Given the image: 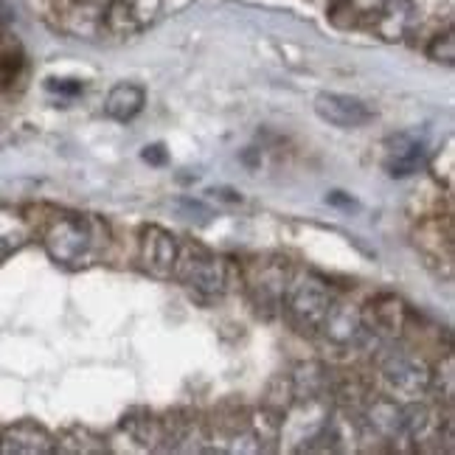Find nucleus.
I'll use <instances>...</instances> for the list:
<instances>
[{
  "instance_id": "obj_1",
  "label": "nucleus",
  "mask_w": 455,
  "mask_h": 455,
  "mask_svg": "<svg viewBox=\"0 0 455 455\" xmlns=\"http://www.w3.org/2000/svg\"><path fill=\"white\" fill-rule=\"evenodd\" d=\"M101 236L108 228L93 217L82 214H57L43 228V248L62 267L91 265V259L101 248Z\"/></svg>"
},
{
  "instance_id": "obj_2",
  "label": "nucleus",
  "mask_w": 455,
  "mask_h": 455,
  "mask_svg": "<svg viewBox=\"0 0 455 455\" xmlns=\"http://www.w3.org/2000/svg\"><path fill=\"white\" fill-rule=\"evenodd\" d=\"M374 369L382 391L396 402L425 399L430 394V363L413 348L396 346V340L379 348Z\"/></svg>"
},
{
  "instance_id": "obj_3",
  "label": "nucleus",
  "mask_w": 455,
  "mask_h": 455,
  "mask_svg": "<svg viewBox=\"0 0 455 455\" xmlns=\"http://www.w3.org/2000/svg\"><path fill=\"white\" fill-rule=\"evenodd\" d=\"M331 301H335V292H331L326 278L312 270H301L290 275L282 299V315L292 331L312 338L318 335Z\"/></svg>"
},
{
  "instance_id": "obj_4",
  "label": "nucleus",
  "mask_w": 455,
  "mask_h": 455,
  "mask_svg": "<svg viewBox=\"0 0 455 455\" xmlns=\"http://www.w3.org/2000/svg\"><path fill=\"white\" fill-rule=\"evenodd\" d=\"M174 278H180L188 290H195L203 299H222L231 287V265L220 253L208 251L205 244L180 242Z\"/></svg>"
},
{
  "instance_id": "obj_5",
  "label": "nucleus",
  "mask_w": 455,
  "mask_h": 455,
  "mask_svg": "<svg viewBox=\"0 0 455 455\" xmlns=\"http://www.w3.org/2000/svg\"><path fill=\"white\" fill-rule=\"evenodd\" d=\"M290 265L287 259H259L251 265L244 290H248L251 307L259 318H275L282 312V299L290 282Z\"/></svg>"
},
{
  "instance_id": "obj_6",
  "label": "nucleus",
  "mask_w": 455,
  "mask_h": 455,
  "mask_svg": "<svg viewBox=\"0 0 455 455\" xmlns=\"http://www.w3.org/2000/svg\"><path fill=\"white\" fill-rule=\"evenodd\" d=\"M178 256H180V239L172 231H166L164 225L141 228V234H138V261H141V267L152 278H161V282L174 278Z\"/></svg>"
},
{
  "instance_id": "obj_7",
  "label": "nucleus",
  "mask_w": 455,
  "mask_h": 455,
  "mask_svg": "<svg viewBox=\"0 0 455 455\" xmlns=\"http://www.w3.org/2000/svg\"><path fill=\"white\" fill-rule=\"evenodd\" d=\"M363 326L369 331V338H377L382 343L399 340L408 329V307L394 292H379L374 299L365 301L360 309Z\"/></svg>"
},
{
  "instance_id": "obj_8",
  "label": "nucleus",
  "mask_w": 455,
  "mask_h": 455,
  "mask_svg": "<svg viewBox=\"0 0 455 455\" xmlns=\"http://www.w3.org/2000/svg\"><path fill=\"white\" fill-rule=\"evenodd\" d=\"M430 164L427 141L419 138V132H399L385 141V172L391 178H411Z\"/></svg>"
},
{
  "instance_id": "obj_9",
  "label": "nucleus",
  "mask_w": 455,
  "mask_h": 455,
  "mask_svg": "<svg viewBox=\"0 0 455 455\" xmlns=\"http://www.w3.org/2000/svg\"><path fill=\"white\" fill-rule=\"evenodd\" d=\"M318 335H323V340L335 348H355L369 338V331L363 326L360 307L335 299L318 329Z\"/></svg>"
},
{
  "instance_id": "obj_10",
  "label": "nucleus",
  "mask_w": 455,
  "mask_h": 455,
  "mask_svg": "<svg viewBox=\"0 0 455 455\" xmlns=\"http://www.w3.org/2000/svg\"><path fill=\"white\" fill-rule=\"evenodd\" d=\"M315 113L329 127L338 130H360L374 118V110L369 104L346 93H318L315 96Z\"/></svg>"
},
{
  "instance_id": "obj_11",
  "label": "nucleus",
  "mask_w": 455,
  "mask_h": 455,
  "mask_svg": "<svg viewBox=\"0 0 455 455\" xmlns=\"http://www.w3.org/2000/svg\"><path fill=\"white\" fill-rule=\"evenodd\" d=\"M54 433L34 419H20L0 430V455H51Z\"/></svg>"
},
{
  "instance_id": "obj_12",
  "label": "nucleus",
  "mask_w": 455,
  "mask_h": 455,
  "mask_svg": "<svg viewBox=\"0 0 455 455\" xmlns=\"http://www.w3.org/2000/svg\"><path fill=\"white\" fill-rule=\"evenodd\" d=\"M161 6L164 0H110L101 20L113 34H135L155 20Z\"/></svg>"
},
{
  "instance_id": "obj_13",
  "label": "nucleus",
  "mask_w": 455,
  "mask_h": 455,
  "mask_svg": "<svg viewBox=\"0 0 455 455\" xmlns=\"http://www.w3.org/2000/svg\"><path fill=\"white\" fill-rule=\"evenodd\" d=\"M402 422H405V435L408 442L416 447H425L430 442H442V419L425 399H411L402 402Z\"/></svg>"
},
{
  "instance_id": "obj_14",
  "label": "nucleus",
  "mask_w": 455,
  "mask_h": 455,
  "mask_svg": "<svg viewBox=\"0 0 455 455\" xmlns=\"http://www.w3.org/2000/svg\"><path fill=\"white\" fill-rule=\"evenodd\" d=\"M374 396V382L357 369L329 374V399H335L346 411H360Z\"/></svg>"
},
{
  "instance_id": "obj_15",
  "label": "nucleus",
  "mask_w": 455,
  "mask_h": 455,
  "mask_svg": "<svg viewBox=\"0 0 455 455\" xmlns=\"http://www.w3.org/2000/svg\"><path fill=\"white\" fill-rule=\"evenodd\" d=\"M329 369L321 360H304L292 369V396L295 402H315V399H329Z\"/></svg>"
},
{
  "instance_id": "obj_16",
  "label": "nucleus",
  "mask_w": 455,
  "mask_h": 455,
  "mask_svg": "<svg viewBox=\"0 0 455 455\" xmlns=\"http://www.w3.org/2000/svg\"><path fill=\"white\" fill-rule=\"evenodd\" d=\"M147 104V91L135 82H118L113 91L104 99V116L118 121V124H127L138 113L144 110Z\"/></svg>"
},
{
  "instance_id": "obj_17",
  "label": "nucleus",
  "mask_w": 455,
  "mask_h": 455,
  "mask_svg": "<svg viewBox=\"0 0 455 455\" xmlns=\"http://www.w3.org/2000/svg\"><path fill=\"white\" fill-rule=\"evenodd\" d=\"M121 427L130 439L144 447V450H157L164 447V422L161 416H155L149 408H132L121 419Z\"/></svg>"
},
{
  "instance_id": "obj_18",
  "label": "nucleus",
  "mask_w": 455,
  "mask_h": 455,
  "mask_svg": "<svg viewBox=\"0 0 455 455\" xmlns=\"http://www.w3.org/2000/svg\"><path fill=\"white\" fill-rule=\"evenodd\" d=\"M413 20V4L411 0H385L374 12V28L382 40H402Z\"/></svg>"
},
{
  "instance_id": "obj_19",
  "label": "nucleus",
  "mask_w": 455,
  "mask_h": 455,
  "mask_svg": "<svg viewBox=\"0 0 455 455\" xmlns=\"http://www.w3.org/2000/svg\"><path fill=\"white\" fill-rule=\"evenodd\" d=\"M108 439L99 435L91 427H65L60 435H54V452H68V455H101L108 452Z\"/></svg>"
},
{
  "instance_id": "obj_20",
  "label": "nucleus",
  "mask_w": 455,
  "mask_h": 455,
  "mask_svg": "<svg viewBox=\"0 0 455 455\" xmlns=\"http://www.w3.org/2000/svg\"><path fill=\"white\" fill-rule=\"evenodd\" d=\"M292 382H290V374H275L270 382H267V388H265V396H261V408L275 413V416H287V411L292 408Z\"/></svg>"
},
{
  "instance_id": "obj_21",
  "label": "nucleus",
  "mask_w": 455,
  "mask_h": 455,
  "mask_svg": "<svg viewBox=\"0 0 455 455\" xmlns=\"http://www.w3.org/2000/svg\"><path fill=\"white\" fill-rule=\"evenodd\" d=\"M430 391L439 396V402L452 405L455 396V369H452V355H444L435 365H430Z\"/></svg>"
},
{
  "instance_id": "obj_22",
  "label": "nucleus",
  "mask_w": 455,
  "mask_h": 455,
  "mask_svg": "<svg viewBox=\"0 0 455 455\" xmlns=\"http://www.w3.org/2000/svg\"><path fill=\"white\" fill-rule=\"evenodd\" d=\"M427 57L439 65L455 62V31L452 28H447L444 34H435L433 43L427 45Z\"/></svg>"
},
{
  "instance_id": "obj_23",
  "label": "nucleus",
  "mask_w": 455,
  "mask_h": 455,
  "mask_svg": "<svg viewBox=\"0 0 455 455\" xmlns=\"http://www.w3.org/2000/svg\"><path fill=\"white\" fill-rule=\"evenodd\" d=\"M329 20L335 23V26H340V28H352V26H357V20H360V14L346 4V0H340V4L329 12Z\"/></svg>"
},
{
  "instance_id": "obj_24",
  "label": "nucleus",
  "mask_w": 455,
  "mask_h": 455,
  "mask_svg": "<svg viewBox=\"0 0 455 455\" xmlns=\"http://www.w3.org/2000/svg\"><path fill=\"white\" fill-rule=\"evenodd\" d=\"M48 91H54V93H82L84 91V84L82 82H74V79H48Z\"/></svg>"
},
{
  "instance_id": "obj_25",
  "label": "nucleus",
  "mask_w": 455,
  "mask_h": 455,
  "mask_svg": "<svg viewBox=\"0 0 455 455\" xmlns=\"http://www.w3.org/2000/svg\"><path fill=\"white\" fill-rule=\"evenodd\" d=\"M348 6H352L360 17H365V14H374L385 0H346Z\"/></svg>"
},
{
  "instance_id": "obj_26",
  "label": "nucleus",
  "mask_w": 455,
  "mask_h": 455,
  "mask_svg": "<svg viewBox=\"0 0 455 455\" xmlns=\"http://www.w3.org/2000/svg\"><path fill=\"white\" fill-rule=\"evenodd\" d=\"M144 161H147V164H166V149H164L161 144L147 147V149H144Z\"/></svg>"
},
{
  "instance_id": "obj_27",
  "label": "nucleus",
  "mask_w": 455,
  "mask_h": 455,
  "mask_svg": "<svg viewBox=\"0 0 455 455\" xmlns=\"http://www.w3.org/2000/svg\"><path fill=\"white\" fill-rule=\"evenodd\" d=\"M17 244L20 242H17L14 236H0V261H6L17 251Z\"/></svg>"
},
{
  "instance_id": "obj_28",
  "label": "nucleus",
  "mask_w": 455,
  "mask_h": 455,
  "mask_svg": "<svg viewBox=\"0 0 455 455\" xmlns=\"http://www.w3.org/2000/svg\"><path fill=\"white\" fill-rule=\"evenodd\" d=\"M9 17H12V14H9V6L4 4V0H0V26L9 23Z\"/></svg>"
}]
</instances>
